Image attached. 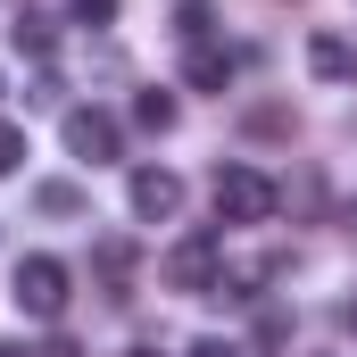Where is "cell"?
<instances>
[{"label": "cell", "mask_w": 357, "mask_h": 357, "mask_svg": "<svg viewBox=\"0 0 357 357\" xmlns=\"http://www.w3.org/2000/svg\"><path fill=\"white\" fill-rule=\"evenodd\" d=\"M8 299H17V316H33V324H59L67 316V266L59 258H17V274H8Z\"/></svg>", "instance_id": "cell-1"}, {"label": "cell", "mask_w": 357, "mask_h": 357, "mask_svg": "<svg viewBox=\"0 0 357 357\" xmlns=\"http://www.w3.org/2000/svg\"><path fill=\"white\" fill-rule=\"evenodd\" d=\"M167 291H225V233H183L167 250Z\"/></svg>", "instance_id": "cell-2"}, {"label": "cell", "mask_w": 357, "mask_h": 357, "mask_svg": "<svg viewBox=\"0 0 357 357\" xmlns=\"http://www.w3.org/2000/svg\"><path fill=\"white\" fill-rule=\"evenodd\" d=\"M274 216V183L258 167H216V225H266Z\"/></svg>", "instance_id": "cell-3"}, {"label": "cell", "mask_w": 357, "mask_h": 357, "mask_svg": "<svg viewBox=\"0 0 357 357\" xmlns=\"http://www.w3.org/2000/svg\"><path fill=\"white\" fill-rule=\"evenodd\" d=\"M67 150H75L84 167H108V158L125 150V133H116L108 108H67Z\"/></svg>", "instance_id": "cell-4"}, {"label": "cell", "mask_w": 357, "mask_h": 357, "mask_svg": "<svg viewBox=\"0 0 357 357\" xmlns=\"http://www.w3.org/2000/svg\"><path fill=\"white\" fill-rule=\"evenodd\" d=\"M125 199H133V216H142V225H167V216L183 208V183L167 175V167H133V183H125Z\"/></svg>", "instance_id": "cell-5"}, {"label": "cell", "mask_w": 357, "mask_h": 357, "mask_svg": "<svg viewBox=\"0 0 357 357\" xmlns=\"http://www.w3.org/2000/svg\"><path fill=\"white\" fill-rule=\"evenodd\" d=\"M91 266H100V282H108V299H133V266H142V250H133L125 233H108V241L91 250Z\"/></svg>", "instance_id": "cell-6"}, {"label": "cell", "mask_w": 357, "mask_h": 357, "mask_svg": "<svg viewBox=\"0 0 357 357\" xmlns=\"http://www.w3.org/2000/svg\"><path fill=\"white\" fill-rule=\"evenodd\" d=\"M183 84H191V91H233V50H216V42H191V59H183Z\"/></svg>", "instance_id": "cell-7"}, {"label": "cell", "mask_w": 357, "mask_h": 357, "mask_svg": "<svg viewBox=\"0 0 357 357\" xmlns=\"http://www.w3.org/2000/svg\"><path fill=\"white\" fill-rule=\"evenodd\" d=\"M307 75H316V84H349V75H357V50L341 42V33H316V42H307Z\"/></svg>", "instance_id": "cell-8"}, {"label": "cell", "mask_w": 357, "mask_h": 357, "mask_svg": "<svg viewBox=\"0 0 357 357\" xmlns=\"http://www.w3.org/2000/svg\"><path fill=\"white\" fill-rule=\"evenodd\" d=\"M8 42H17L25 59H50V42H59V33H50V17H42V8H17V17H8Z\"/></svg>", "instance_id": "cell-9"}, {"label": "cell", "mask_w": 357, "mask_h": 357, "mask_svg": "<svg viewBox=\"0 0 357 357\" xmlns=\"http://www.w3.org/2000/svg\"><path fill=\"white\" fill-rule=\"evenodd\" d=\"M133 125L167 133V125H175V91H142V100H133Z\"/></svg>", "instance_id": "cell-10"}, {"label": "cell", "mask_w": 357, "mask_h": 357, "mask_svg": "<svg viewBox=\"0 0 357 357\" xmlns=\"http://www.w3.org/2000/svg\"><path fill=\"white\" fill-rule=\"evenodd\" d=\"M33 208H42V216H84V191H75V183H42Z\"/></svg>", "instance_id": "cell-11"}, {"label": "cell", "mask_w": 357, "mask_h": 357, "mask_svg": "<svg viewBox=\"0 0 357 357\" xmlns=\"http://www.w3.org/2000/svg\"><path fill=\"white\" fill-rule=\"evenodd\" d=\"M175 33H183V42H208V33H216V8H208V0H183V8H175Z\"/></svg>", "instance_id": "cell-12"}, {"label": "cell", "mask_w": 357, "mask_h": 357, "mask_svg": "<svg viewBox=\"0 0 357 357\" xmlns=\"http://www.w3.org/2000/svg\"><path fill=\"white\" fill-rule=\"evenodd\" d=\"M75 25H116V0H67Z\"/></svg>", "instance_id": "cell-13"}, {"label": "cell", "mask_w": 357, "mask_h": 357, "mask_svg": "<svg viewBox=\"0 0 357 357\" xmlns=\"http://www.w3.org/2000/svg\"><path fill=\"white\" fill-rule=\"evenodd\" d=\"M17 158H25V133H17V125H0V175H17Z\"/></svg>", "instance_id": "cell-14"}, {"label": "cell", "mask_w": 357, "mask_h": 357, "mask_svg": "<svg viewBox=\"0 0 357 357\" xmlns=\"http://www.w3.org/2000/svg\"><path fill=\"white\" fill-rule=\"evenodd\" d=\"M191 357H241L233 341H191Z\"/></svg>", "instance_id": "cell-15"}, {"label": "cell", "mask_w": 357, "mask_h": 357, "mask_svg": "<svg viewBox=\"0 0 357 357\" xmlns=\"http://www.w3.org/2000/svg\"><path fill=\"white\" fill-rule=\"evenodd\" d=\"M33 357H84V349H75V341H42Z\"/></svg>", "instance_id": "cell-16"}, {"label": "cell", "mask_w": 357, "mask_h": 357, "mask_svg": "<svg viewBox=\"0 0 357 357\" xmlns=\"http://www.w3.org/2000/svg\"><path fill=\"white\" fill-rule=\"evenodd\" d=\"M0 357H33V349H17V341H0Z\"/></svg>", "instance_id": "cell-17"}, {"label": "cell", "mask_w": 357, "mask_h": 357, "mask_svg": "<svg viewBox=\"0 0 357 357\" xmlns=\"http://www.w3.org/2000/svg\"><path fill=\"white\" fill-rule=\"evenodd\" d=\"M125 357H158V349H125Z\"/></svg>", "instance_id": "cell-18"}, {"label": "cell", "mask_w": 357, "mask_h": 357, "mask_svg": "<svg viewBox=\"0 0 357 357\" xmlns=\"http://www.w3.org/2000/svg\"><path fill=\"white\" fill-rule=\"evenodd\" d=\"M0 91H8V84H0Z\"/></svg>", "instance_id": "cell-19"}]
</instances>
